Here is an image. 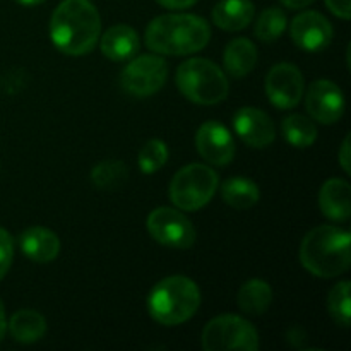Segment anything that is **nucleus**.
I'll list each match as a JSON object with an SVG mask.
<instances>
[{
	"label": "nucleus",
	"instance_id": "1",
	"mask_svg": "<svg viewBox=\"0 0 351 351\" xmlns=\"http://www.w3.org/2000/svg\"><path fill=\"white\" fill-rule=\"evenodd\" d=\"M101 36V19L89 0H64L50 19V38L62 53L86 55Z\"/></svg>",
	"mask_w": 351,
	"mask_h": 351
},
{
	"label": "nucleus",
	"instance_id": "2",
	"mask_svg": "<svg viewBox=\"0 0 351 351\" xmlns=\"http://www.w3.org/2000/svg\"><path fill=\"white\" fill-rule=\"evenodd\" d=\"M211 38L208 21L194 14H165L147 24L146 45L158 55H192L201 51Z\"/></svg>",
	"mask_w": 351,
	"mask_h": 351
},
{
	"label": "nucleus",
	"instance_id": "3",
	"mask_svg": "<svg viewBox=\"0 0 351 351\" xmlns=\"http://www.w3.org/2000/svg\"><path fill=\"white\" fill-rule=\"evenodd\" d=\"M351 237L346 230L322 225L311 230L300 245V261L308 273L319 278H336L351 264Z\"/></svg>",
	"mask_w": 351,
	"mask_h": 351
},
{
	"label": "nucleus",
	"instance_id": "4",
	"mask_svg": "<svg viewBox=\"0 0 351 351\" xmlns=\"http://www.w3.org/2000/svg\"><path fill=\"white\" fill-rule=\"evenodd\" d=\"M201 305L199 287L187 276L161 280L147 297L151 317L163 326H180L197 312Z\"/></svg>",
	"mask_w": 351,
	"mask_h": 351
},
{
	"label": "nucleus",
	"instance_id": "5",
	"mask_svg": "<svg viewBox=\"0 0 351 351\" xmlns=\"http://www.w3.org/2000/svg\"><path fill=\"white\" fill-rule=\"evenodd\" d=\"M175 81L178 91L195 105H218L230 91L225 72L208 58H191L180 64Z\"/></svg>",
	"mask_w": 351,
	"mask_h": 351
},
{
	"label": "nucleus",
	"instance_id": "6",
	"mask_svg": "<svg viewBox=\"0 0 351 351\" xmlns=\"http://www.w3.org/2000/svg\"><path fill=\"white\" fill-rule=\"evenodd\" d=\"M218 189V175L206 165L192 163L180 168L170 182V201L184 211L204 208Z\"/></svg>",
	"mask_w": 351,
	"mask_h": 351
},
{
	"label": "nucleus",
	"instance_id": "7",
	"mask_svg": "<svg viewBox=\"0 0 351 351\" xmlns=\"http://www.w3.org/2000/svg\"><path fill=\"white\" fill-rule=\"evenodd\" d=\"M202 348L206 351H256L259 350V335L256 328L240 315H218L211 319L202 331Z\"/></svg>",
	"mask_w": 351,
	"mask_h": 351
},
{
	"label": "nucleus",
	"instance_id": "8",
	"mask_svg": "<svg viewBox=\"0 0 351 351\" xmlns=\"http://www.w3.org/2000/svg\"><path fill=\"white\" fill-rule=\"evenodd\" d=\"M168 79V64L160 55L130 58L120 74V86L127 95L146 98L160 91Z\"/></svg>",
	"mask_w": 351,
	"mask_h": 351
},
{
	"label": "nucleus",
	"instance_id": "9",
	"mask_svg": "<svg viewBox=\"0 0 351 351\" xmlns=\"http://www.w3.org/2000/svg\"><path fill=\"white\" fill-rule=\"evenodd\" d=\"M147 232L161 245L189 249L195 242V228L191 219L173 208H158L147 216Z\"/></svg>",
	"mask_w": 351,
	"mask_h": 351
},
{
	"label": "nucleus",
	"instance_id": "10",
	"mask_svg": "<svg viewBox=\"0 0 351 351\" xmlns=\"http://www.w3.org/2000/svg\"><path fill=\"white\" fill-rule=\"evenodd\" d=\"M266 95L280 110H290L300 103L305 91V81L300 69L293 64H276L266 75Z\"/></svg>",
	"mask_w": 351,
	"mask_h": 351
},
{
	"label": "nucleus",
	"instance_id": "11",
	"mask_svg": "<svg viewBox=\"0 0 351 351\" xmlns=\"http://www.w3.org/2000/svg\"><path fill=\"white\" fill-rule=\"evenodd\" d=\"M305 108L317 122L335 123L345 113V96L338 84L328 79L314 81L305 95Z\"/></svg>",
	"mask_w": 351,
	"mask_h": 351
},
{
	"label": "nucleus",
	"instance_id": "12",
	"mask_svg": "<svg viewBox=\"0 0 351 351\" xmlns=\"http://www.w3.org/2000/svg\"><path fill=\"white\" fill-rule=\"evenodd\" d=\"M290 34L293 43L304 51H322L331 45L332 26L321 12L305 10L291 21Z\"/></svg>",
	"mask_w": 351,
	"mask_h": 351
},
{
	"label": "nucleus",
	"instance_id": "13",
	"mask_svg": "<svg viewBox=\"0 0 351 351\" xmlns=\"http://www.w3.org/2000/svg\"><path fill=\"white\" fill-rule=\"evenodd\" d=\"M197 153L215 167H226L235 158V141L223 123L206 122L195 134Z\"/></svg>",
	"mask_w": 351,
	"mask_h": 351
},
{
	"label": "nucleus",
	"instance_id": "14",
	"mask_svg": "<svg viewBox=\"0 0 351 351\" xmlns=\"http://www.w3.org/2000/svg\"><path fill=\"white\" fill-rule=\"evenodd\" d=\"M233 129L240 139L250 147L263 149L273 144L276 137V129L266 112L252 106H243L233 115Z\"/></svg>",
	"mask_w": 351,
	"mask_h": 351
},
{
	"label": "nucleus",
	"instance_id": "15",
	"mask_svg": "<svg viewBox=\"0 0 351 351\" xmlns=\"http://www.w3.org/2000/svg\"><path fill=\"white\" fill-rule=\"evenodd\" d=\"M19 245L27 259L40 264L51 263L60 252L58 237L45 226H31L24 230L19 237Z\"/></svg>",
	"mask_w": 351,
	"mask_h": 351
},
{
	"label": "nucleus",
	"instance_id": "16",
	"mask_svg": "<svg viewBox=\"0 0 351 351\" xmlns=\"http://www.w3.org/2000/svg\"><path fill=\"white\" fill-rule=\"evenodd\" d=\"M99 38H101L99 48L103 55L113 62H129L141 48L139 34L127 24L112 26Z\"/></svg>",
	"mask_w": 351,
	"mask_h": 351
},
{
	"label": "nucleus",
	"instance_id": "17",
	"mask_svg": "<svg viewBox=\"0 0 351 351\" xmlns=\"http://www.w3.org/2000/svg\"><path fill=\"white\" fill-rule=\"evenodd\" d=\"M319 208L332 221H348L351 216L350 184L341 178H331L319 192Z\"/></svg>",
	"mask_w": 351,
	"mask_h": 351
},
{
	"label": "nucleus",
	"instance_id": "18",
	"mask_svg": "<svg viewBox=\"0 0 351 351\" xmlns=\"http://www.w3.org/2000/svg\"><path fill=\"white\" fill-rule=\"evenodd\" d=\"M254 3L250 0H221L213 9V23L223 31L245 29L254 19Z\"/></svg>",
	"mask_w": 351,
	"mask_h": 351
},
{
	"label": "nucleus",
	"instance_id": "19",
	"mask_svg": "<svg viewBox=\"0 0 351 351\" xmlns=\"http://www.w3.org/2000/svg\"><path fill=\"white\" fill-rule=\"evenodd\" d=\"M225 71L232 77L242 79L254 71L257 64V48L247 38H237L230 41L223 53Z\"/></svg>",
	"mask_w": 351,
	"mask_h": 351
},
{
	"label": "nucleus",
	"instance_id": "20",
	"mask_svg": "<svg viewBox=\"0 0 351 351\" xmlns=\"http://www.w3.org/2000/svg\"><path fill=\"white\" fill-rule=\"evenodd\" d=\"M9 331L17 343L29 345V343H36L43 338L47 332V321L40 312L24 308L10 317Z\"/></svg>",
	"mask_w": 351,
	"mask_h": 351
},
{
	"label": "nucleus",
	"instance_id": "21",
	"mask_svg": "<svg viewBox=\"0 0 351 351\" xmlns=\"http://www.w3.org/2000/svg\"><path fill=\"white\" fill-rule=\"evenodd\" d=\"M273 302V290L264 280H249L242 285L237 297V304L243 314L261 315L269 308Z\"/></svg>",
	"mask_w": 351,
	"mask_h": 351
},
{
	"label": "nucleus",
	"instance_id": "22",
	"mask_svg": "<svg viewBox=\"0 0 351 351\" xmlns=\"http://www.w3.org/2000/svg\"><path fill=\"white\" fill-rule=\"evenodd\" d=\"M259 187L256 182L243 177L228 178L221 185V197L235 209H249L259 202Z\"/></svg>",
	"mask_w": 351,
	"mask_h": 351
},
{
	"label": "nucleus",
	"instance_id": "23",
	"mask_svg": "<svg viewBox=\"0 0 351 351\" xmlns=\"http://www.w3.org/2000/svg\"><path fill=\"white\" fill-rule=\"evenodd\" d=\"M281 130L293 147H311L317 139V127L304 115H290L281 123Z\"/></svg>",
	"mask_w": 351,
	"mask_h": 351
},
{
	"label": "nucleus",
	"instance_id": "24",
	"mask_svg": "<svg viewBox=\"0 0 351 351\" xmlns=\"http://www.w3.org/2000/svg\"><path fill=\"white\" fill-rule=\"evenodd\" d=\"M129 177L125 163L119 160H106L96 165L91 171V182L99 191H117Z\"/></svg>",
	"mask_w": 351,
	"mask_h": 351
},
{
	"label": "nucleus",
	"instance_id": "25",
	"mask_svg": "<svg viewBox=\"0 0 351 351\" xmlns=\"http://www.w3.org/2000/svg\"><path fill=\"white\" fill-rule=\"evenodd\" d=\"M287 29V14L280 7H269L261 12L257 17L254 33L264 43H273Z\"/></svg>",
	"mask_w": 351,
	"mask_h": 351
},
{
	"label": "nucleus",
	"instance_id": "26",
	"mask_svg": "<svg viewBox=\"0 0 351 351\" xmlns=\"http://www.w3.org/2000/svg\"><path fill=\"white\" fill-rule=\"evenodd\" d=\"M328 311L336 324L348 328L350 326V281H341L336 285L328 297Z\"/></svg>",
	"mask_w": 351,
	"mask_h": 351
},
{
	"label": "nucleus",
	"instance_id": "27",
	"mask_svg": "<svg viewBox=\"0 0 351 351\" xmlns=\"http://www.w3.org/2000/svg\"><path fill=\"white\" fill-rule=\"evenodd\" d=\"M167 161H168V147L167 144L160 139L147 141V143L143 146V149L139 151V158H137V163H139L141 171L146 175H153L154 171L163 168Z\"/></svg>",
	"mask_w": 351,
	"mask_h": 351
},
{
	"label": "nucleus",
	"instance_id": "28",
	"mask_svg": "<svg viewBox=\"0 0 351 351\" xmlns=\"http://www.w3.org/2000/svg\"><path fill=\"white\" fill-rule=\"evenodd\" d=\"M14 257V242L12 237L7 230L0 226V280L7 274Z\"/></svg>",
	"mask_w": 351,
	"mask_h": 351
},
{
	"label": "nucleus",
	"instance_id": "29",
	"mask_svg": "<svg viewBox=\"0 0 351 351\" xmlns=\"http://www.w3.org/2000/svg\"><path fill=\"white\" fill-rule=\"evenodd\" d=\"M326 5L335 16L348 21L351 16V2L350 0H326Z\"/></svg>",
	"mask_w": 351,
	"mask_h": 351
},
{
	"label": "nucleus",
	"instance_id": "30",
	"mask_svg": "<svg viewBox=\"0 0 351 351\" xmlns=\"http://www.w3.org/2000/svg\"><path fill=\"white\" fill-rule=\"evenodd\" d=\"M160 5H163L165 9L171 10H180V9H189V7L194 5L197 0H156Z\"/></svg>",
	"mask_w": 351,
	"mask_h": 351
},
{
	"label": "nucleus",
	"instance_id": "31",
	"mask_svg": "<svg viewBox=\"0 0 351 351\" xmlns=\"http://www.w3.org/2000/svg\"><path fill=\"white\" fill-rule=\"evenodd\" d=\"M339 163H341L343 170L346 171V173H350L351 171V167H350V136L346 137L345 143H343L341 149H339Z\"/></svg>",
	"mask_w": 351,
	"mask_h": 351
},
{
	"label": "nucleus",
	"instance_id": "32",
	"mask_svg": "<svg viewBox=\"0 0 351 351\" xmlns=\"http://www.w3.org/2000/svg\"><path fill=\"white\" fill-rule=\"evenodd\" d=\"M280 2L288 9H304V7L311 5L314 0H280Z\"/></svg>",
	"mask_w": 351,
	"mask_h": 351
},
{
	"label": "nucleus",
	"instance_id": "33",
	"mask_svg": "<svg viewBox=\"0 0 351 351\" xmlns=\"http://www.w3.org/2000/svg\"><path fill=\"white\" fill-rule=\"evenodd\" d=\"M7 331V321H5V311H3V304L0 300V343H2L3 336H5Z\"/></svg>",
	"mask_w": 351,
	"mask_h": 351
},
{
	"label": "nucleus",
	"instance_id": "34",
	"mask_svg": "<svg viewBox=\"0 0 351 351\" xmlns=\"http://www.w3.org/2000/svg\"><path fill=\"white\" fill-rule=\"evenodd\" d=\"M16 2L21 3V5L31 7V5H40V3H43L45 0H16Z\"/></svg>",
	"mask_w": 351,
	"mask_h": 351
}]
</instances>
